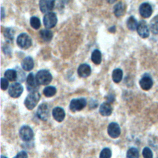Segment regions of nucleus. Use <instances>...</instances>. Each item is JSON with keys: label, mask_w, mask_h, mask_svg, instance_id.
<instances>
[{"label": "nucleus", "mask_w": 158, "mask_h": 158, "mask_svg": "<svg viewBox=\"0 0 158 158\" xmlns=\"http://www.w3.org/2000/svg\"><path fill=\"white\" fill-rule=\"evenodd\" d=\"M23 90V86L19 83L15 82L12 83L9 88V94L14 98H19Z\"/></svg>", "instance_id": "8"}, {"label": "nucleus", "mask_w": 158, "mask_h": 158, "mask_svg": "<svg viewBox=\"0 0 158 158\" xmlns=\"http://www.w3.org/2000/svg\"><path fill=\"white\" fill-rule=\"evenodd\" d=\"M108 135L112 138H118L121 133L120 126L115 122H112L109 123L107 127Z\"/></svg>", "instance_id": "11"}, {"label": "nucleus", "mask_w": 158, "mask_h": 158, "mask_svg": "<svg viewBox=\"0 0 158 158\" xmlns=\"http://www.w3.org/2000/svg\"><path fill=\"white\" fill-rule=\"evenodd\" d=\"M54 6V0H40L39 7L43 13H48Z\"/></svg>", "instance_id": "12"}, {"label": "nucleus", "mask_w": 158, "mask_h": 158, "mask_svg": "<svg viewBox=\"0 0 158 158\" xmlns=\"http://www.w3.org/2000/svg\"><path fill=\"white\" fill-rule=\"evenodd\" d=\"M139 11L140 15L143 18H149L152 13V9L149 3L144 2L140 5Z\"/></svg>", "instance_id": "13"}, {"label": "nucleus", "mask_w": 158, "mask_h": 158, "mask_svg": "<svg viewBox=\"0 0 158 158\" xmlns=\"http://www.w3.org/2000/svg\"><path fill=\"white\" fill-rule=\"evenodd\" d=\"M38 87L39 84L38 83L36 78L33 73H30L27 78V88L28 91L30 92L37 91Z\"/></svg>", "instance_id": "9"}, {"label": "nucleus", "mask_w": 158, "mask_h": 158, "mask_svg": "<svg viewBox=\"0 0 158 158\" xmlns=\"http://www.w3.org/2000/svg\"><path fill=\"white\" fill-rule=\"evenodd\" d=\"M112 107L108 102H103L99 107V113L102 116H109L112 114Z\"/></svg>", "instance_id": "17"}, {"label": "nucleus", "mask_w": 158, "mask_h": 158, "mask_svg": "<svg viewBox=\"0 0 158 158\" xmlns=\"http://www.w3.org/2000/svg\"><path fill=\"white\" fill-rule=\"evenodd\" d=\"M40 99V94L38 92H30L24 101V104L28 110H32L38 104Z\"/></svg>", "instance_id": "1"}, {"label": "nucleus", "mask_w": 158, "mask_h": 158, "mask_svg": "<svg viewBox=\"0 0 158 158\" xmlns=\"http://www.w3.org/2000/svg\"><path fill=\"white\" fill-rule=\"evenodd\" d=\"M14 158H28V156L25 151H22L19 152Z\"/></svg>", "instance_id": "33"}, {"label": "nucleus", "mask_w": 158, "mask_h": 158, "mask_svg": "<svg viewBox=\"0 0 158 158\" xmlns=\"http://www.w3.org/2000/svg\"><path fill=\"white\" fill-rule=\"evenodd\" d=\"M125 11V6L124 4L122 2H118L114 7V13L115 15L117 17L122 16Z\"/></svg>", "instance_id": "19"}, {"label": "nucleus", "mask_w": 158, "mask_h": 158, "mask_svg": "<svg viewBox=\"0 0 158 158\" xmlns=\"http://www.w3.org/2000/svg\"><path fill=\"white\" fill-rule=\"evenodd\" d=\"M40 35L41 36V38L46 42L50 41L52 38V33L49 30H46V29H43L42 30L40 31Z\"/></svg>", "instance_id": "20"}, {"label": "nucleus", "mask_w": 158, "mask_h": 158, "mask_svg": "<svg viewBox=\"0 0 158 158\" xmlns=\"http://www.w3.org/2000/svg\"><path fill=\"white\" fill-rule=\"evenodd\" d=\"M17 43L20 48L25 49L31 46L32 42L30 37L27 34L21 33L17 38Z\"/></svg>", "instance_id": "4"}, {"label": "nucleus", "mask_w": 158, "mask_h": 158, "mask_svg": "<svg viewBox=\"0 0 158 158\" xmlns=\"http://www.w3.org/2000/svg\"><path fill=\"white\" fill-rule=\"evenodd\" d=\"M115 1H116V0H107V1L109 3H110V4L114 2Z\"/></svg>", "instance_id": "35"}, {"label": "nucleus", "mask_w": 158, "mask_h": 158, "mask_svg": "<svg viewBox=\"0 0 158 158\" xmlns=\"http://www.w3.org/2000/svg\"><path fill=\"white\" fill-rule=\"evenodd\" d=\"M52 114L54 118L59 122H62L65 116L64 110L62 107H56L54 108L52 110Z\"/></svg>", "instance_id": "16"}, {"label": "nucleus", "mask_w": 158, "mask_h": 158, "mask_svg": "<svg viewBox=\"0 0 158 158\" xmlns=\"http://www.w3.org/2000/svg\"><path fill=\"white\" fill-rule=\"evenodd\" d=\"M86 105V100L85 98L73 99L70 101V109L72 112H75L82 110Z\"/></svg>", "instance_id": "3"}, {"label": "nucleus", "mask_w": 158, "mask_h": 158, "mask_svg": "<svg viewBox=\"0 0 158 158\" xmlns=\"http://www.w3.org/2000/svg\"><path fill=\"white\" fill-rule=\"evenodd\" d=\"M112 156V152L108 148H104L99 155V158H110Z\"/></svg>", "instance_id": "29"}, {"label": "nucleus", "mask_w": 158, "mask_h": 158, "mask_svg": "<svg viewBox=\"0 0 158 158\" xmlns=\"http://www.w3.org/2000/svg\"><path fill=\"white\" fill-rule=\"evenodd\" d=\"M136 30L138 35L143 38H146L149 35V30L144 20H141L138 23Z\"/></svg>", "instance_id": "10"}, {"label": "nucleus", "mask_w": 158, "mask_h": 158, "mask_svg": "<svg viewBox=\"0 0 158 158\" xmlns=\"http://www.w3.org/2000/svg\"><path fill=\"white\" fill-rule=\"evenodd\" d=\"M36 80L39 85H47L52 81V75L47 70H41L37 72L35 76Z\"/></svg>", "instance_id": "2"}, {"label": "nucleus", "mask_w": 158, "mask_h": 158, "mask_svg": "<svg viewBox=\"0 0 158 158\" xmlns=\"http://www.w3.org/2000/svg\"><path fill=\"white\" fill-rule=\"evenodd\" d=\"M30 23V25L31 26V27L35 30H38V28H40V27L41 26L40 20L36 17H31Z\"/></svg>", "instance_id": "28"}, {"label": "nucleus", "mask_w": 158, "mask_h": 158, "mask_svg": "<svg viewBox=\"0 0 158 158\" xmlns=\"http://www.w3.org/2000/svg\"><path fill=\"white\" fill-rule=\"evenodd\" d=\"M101 53L98 49H95L93 51L91 54V60L93 63L96 65L99 64L101 62Z\"/></svg>", "instance_id": "23"}, {"label": "nucleus", "mask_w": 158, "mask_h": 158, "mask_svg": "<svg viewBox=\"0 0 158 158\" xmlns=\"http://www.w3.org/2000/svg\"><path fill=\"white\" fill-rule=\"evenodd\" d=\"M91 67L89 65L86 64H81L78 68V75L80 77L82 78H86L91 74Z\"/></svg>", "instance_id": "15"}, {"label": "nucleus", "mask_w": 158, "mask_h": 158, "mask_svg": "<svg viewBox=\"0 0 158 158\" xmlns=\"http://www.w3.org/2000/svg\"><path fill=\"white\" fill-rule=\"evenodd\" d=\"M127 158H139V151L135 148H130L127 152Z\"/></svg>", "instance_id": "27"}, {"label": "nucleus", "mask_w": 158, "mask_h": 158, "mask_svg": "<svg viewBox=\"0 0 158 158\" xmlns=\"http://www.w3.org/2000/svg\"><path fill=\"white\" fill-rule=\"evenodd\" d=\"M112 80L115 83H119L122 79V77H123L122 70L120 69H115L112 72Z\"/></svg>", "instance_id": "22"}, {"label": "nucleus", "mask_w": 158, "mask_h": 158, "mask_svg": "<svg viewBox=\"0 0 158 158\" xmlns=\"http://www.w3.org/2000/svg\"><path fill=\"white\" fill-rule=\"evenodd\" d=\"M21 65L23 70L26 71H30L33 69L34 67V62L31 57L28 56L23 59Z\"/></svg>", "instance_id": "18"}, {"label": "nucleus", "mask_w": 158, "mask_h": 158, "mask_svg": "<svg viewBox=\"0 0 158 158\" xmlns=\"http://www.w3.org/2000/svg\"><path fill=\"white\" fill-rule=\"evenodd\" d=\"M36 115L43 121H46L49 117V109L46 103L41 104L37 109Z\"/></svg>", "instance_id": "7"}, {"label": "nucleus", "mask_w": 158, "mask_h": 158, "mask_svg": "<svg viewBox=\"0 0 158 158\" xmlns=\"http://www.w3.org/2000/svg\"><path fill=\"white\" fill-rule=\"evenodd\" d=\"M5 78L10 81H14L17 79V73L15 70L12 69H8L4 73Z\"/></svg>", "instance_id": "21"}, {"label": "nucleus", "mask_w": 158, "mask_h": 158, "mask_svg": "<svg viewBox=\"0 0 158 158\" xmlns=\"http://www.w3.org/2000/svg\"><path fill=\"white\" fill-rule=\"evenodd\" d=\"M143 156L144 158H153L152 151L148 147H145L143 150Z\"/></svg>", "instance_id": "31"}, {"label": "nucleus", "mask_w": 158, "mask_h": 158, "mask_svg": "<svg viewBox=\"0 0 158 158\" xmlns=\"http://www.w3.org/2000/svg\"><path fill=\"white\" fill-rule=\"evenodd\" d=\"M14 32L11 28H6L4 31V37L8 41H12L14 39Z\"/></svg>", "instance_id": "30"}, {"label": "nucleus", "mask_w": 158, "mask_h": 158, "mask_svg": "<svg viewBox=\"0 0 158 158\" xmlns=\"http://www.w3.org/2000/svg\"><path fill=\"white\" fill-rule=\"evenodd\" d=\"M150 28L154 34L158 35V15L155 16L151 21Z\"/></svg>", "instance_id": "24"}, {"label": "nucleus", "mask_w": 158, "mask_h": 158, "mask_svg": "<svg viewBox=\"0 0 158 158\" xmlns=\"http://www.w3.org/2000/svg\"><path fill=\"white\" fill-rule=\"evenodd\" d=\"M56 93V89L55 87L52 86H47L43 90L44 95L48 98L53 96Z\"/></svg>", "instance_id": "26"}, {"label": "nucleus", "mask_w": 158, "mask_h": 158, "mask_svg": "<svg viewBox=\"0 0 158 158\" xmlns=\"http://www.w3.org/2000/svg\"><path fill=\"white\" fill-rule=\"evenodd\" d=\"M1 158H7V157H5V156H1Z\"/></svg>", "instance_id": "36"}, {"label": "nucleus", "mask_w": 158, "mask_h": 158, "mask_svg": "<svg viewBox=\"0 0 158 158\" xmlns=\"http://www.w3.org/2000/svg\"><path fill=\"white\" fill-rule=\"evenodd\" d=\"M33 131L32 129L27 126L22 127L19 130V136L24 141H29L33 138Z\"/></svg>", "instance_id": "5"}, {"label": "nucleus", "mask_w": 158, "mask_h": 158, "mask_svg": "<svg viewBox=\"0 0 158 158\" xmlns=\"http://www.w3.org/2000/svg\"><path fill=\"white\" fill-rule=\"evenodd\" d=\"M4 10H3V8L2 7H1V19H3V17H4Z\"/></svg>", "instance_id": "34"}, {"label": "nucleus", "mask_w": 158, "mask_h": 158, "mask_svg": "<svg viewBox=\"0 0 158 158\" xmlns=\"http://www.w3.org/2000/svg\"><path fill=\"white\" fill-rule=\"evenodd\" d=\"M139 85L143 90L148 91L150 89L153 85L151 77L149 75H144L139 81Z\"/></svg>", "instance_id": "14"}, {"label": "nucleus", "mask_w": 158, "mask_h": 158, "mask_svg": "<svg viewBox=\"0 0 158 158\" xmlns=\"http://www.w3.org/2000/svg\"><path fill=\"white\" fill-rule=\"evenodd\" d=\"M138 22L136 20V19L133 17L131 16L130 17L127 22V27L130 30H135L137 28V26H138Z\"/></svg>", "instance_id": "25"}, {"label": "nucleus", "mask_w": 158, "mask_h": 158, "mask_svg": "<svg viewBox=\"0 0 158 158\" xmlns=\"http://www.w3.org/2000/svg\"><path fill=\"white\" fill-rule=\"evenodd\" d=\"M9 86V82L6 78H1V88L2 90H6Z\"/></svg>", "instance_id": "32"}, {"label": "nucleus", "mask_w": 158, "mask_h": 158, "mask_svg": "<svg viewBox=\"0 0 158 158\" xmlns=\"http://www.w3.org/2000/svg\"><path fill=\"white\" fill-rule=\"evenodd\" d=\"M57 18L56 14L53 12L47 13L43 17V23L47 28H52L56 25Z\"/></svg>", "instance_id": "6"}]
</instances>
